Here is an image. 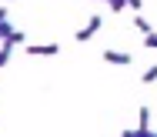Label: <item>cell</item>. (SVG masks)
Masks as SVG:
<instances>
[{
    "instance_id": "cell-1",
    "label": "cell",
    "mask_w": 157,
    "mask_h": 137,
    "mask_svg": "<svg viewBox=\"0 0 157 137\" xmlns=\"http://www.w3.org/2000/svg\"><path fill=\"white\" fill-rule=\"evenodd\" d=\"M100 27H104V17H100V13H94V17H90V20L80 27V30H77V40H80V44H84V40H90V37H94Z\"/></svg>"
},
{
    "instance_id": "cell-2",
    "label": "cell",
    "mask_w": 157,
    "mask_h": 137,
    "mask_svg": "<svg viewBox=\"0 0 157 137\" xmlns=\"http://www.w3.org/2000/svg\"><path fill=\"white\" fill-rule=\"evenodd\" d=\"M57 50H60L57 44H27V54L30 57H54Z\"/></svg>"
},
{
    "instance_id": "cell-3",
    "label": "cell",
    "mask_w": 157,
    "mask_h": 137,
    "mask_svg": "<svg viewBox=\"0 0 157 137\" xmlns=\"http://www.w3.org/2000/svg\"><path fill=\"white\" fill-rule=\"evenodd\" d=\"M104 60L114 64V67H127V64H134V57L124 54V50H104Z\"/></svg>"
},
{
    "instance_id": "cell-4",
    "label": "cell",
    "mask_w": 157,
    "mask_h": 137,
    "mask_svg": "<svg viewBox=\"0 0 157 137\" xmlns=\"http://www.w3.org/2000/svg\"><path fill=\"white\" fill-rule=\"evenodd\" d=\"M137 127L140 131H151V107H140L137 110Z\"/></svg>"
},
{
    "instance_id": "cell-5",
    "label": "cell",
    "mask_w": 157,
    "mask_h": 137,
    "mask_svg": "<svg viewBox=\"0 0 157 137\" xmlns=\"http://www.w3.org/2000/svg\"><path fill=\"white\" fill-rule=\"evenodd\" d=\"M7 17H10V10H7V7H0V40H3V37L10 34V30H13V27H10V20H7Z\"/></svg>"
},
{
    "instance_id": "cell-6",
    "label": "cell",
    "mask_w": 157,
    "mask_h": 137,
    "mask_svg": "<svg viewBox=\"0 0 157 137\" xmlns=\"http://www.w3.org/2000/svg\"><path fill=\"white\" fill-rule=\"evenodd\" d=\"M24 40H27L24 30H10V34L3 37V44H7V47H17V44H24Z\"/></svg>"
},
{
    "instance_id": "cell-7",
    "label": "cell",
    "mask_w": 157,
    "mask_h": 137,
    "mask_svg": "<svg viewBox=\"0 0 157 137\" xmlns=\"http://www.w3.org/2000/svg\"><path fill=\"white\" fill-rule=\"evenodd\" d=\"M134 27H137L140 34H151V24H147V20H144L140 13H134Z\"/></svg>"
},
{
    "instance_id": "cell-8",
    "label": "cell",
    "mask_w": 157,
    "mask_h": 137,
    "mask_svg": "<svg viewBox=\"0 0 157 137\" xmlns=\"http://www.w3.org/2000/svg\"><path fill=\"white\" fill-rule=\"evenodd\" d=\"M140 80H144V84H154V80H157V67H147V70H144V77H140Z\"/></svg>"
},
{
    "instance_id": "cell-9",
    "label": "cell",
    "mask_w": 157,
    "mask_h": 137,
    "mask_svg": "<svg viewBox=\"0 0 157 137\" xmlns=\"http://www.w3.org/2000/svg\"><path fill=\"white\" fill-rule=\"evenodd\" d=\"M10 50H13V47H7V44L0 47V67H7V60H10Z\"/></svg>"
},
{
    "instance_id": "cell-10",
    "label": "cell",
    "mask_w": 157,
    "mask_h": 137,
    "mask_svg": "<svg viewBox=\"0 0 157 137\" xmlns=\"http://www.w3.org/2000/svg\"><path fill=\"white\" fill-rule=\"evenodd\" d=\"M107 7H110L114 13H121V10H124V7H127V0H107Z\"/></svg>"
},
{
    "instance_id": "cell-11",
    "label": "cell",
    "mask_w": 157,
    "mask_h": 137,
    "mask_svg": "<svg viewBox=\"0 0 157 137\" xmlns=\"http://www.w3.org/2000/svg\"><path fill=\"white\" fill-rule=\"evenodd\" d=\"M144 47H151V50L157 47V34H154V30H151V34H144Z\"/></svg>"
},
{
    "instance_id": "cell-12",
    "label": "cell",
    "mask_w": 157,
    "mask_h": 137,
    "mask_svg": "<svg viewBox=\"0 0 157 137\" xmlns=\"http://www.w3.org/2000/svg\"><path fill=\"white\" fill-rule=\"evenodd\" d=\"M121 137H147V131H140V127H137V131H124Z\"/></svg>"
},
{
    "instance_id": "cell-13",
    "label": "cell",
    "mask_w": 157,
    "mask_h": 137,
    "mask_svg": "<svg viewBox=\"0 0 157 137\" xmlns=\"http://www.w3.org/2000/svg\"><path fill=\"white\" fill-rule=\"evenodd\" d=\"M127 7H130V10H140V7H144V0H127Z\"/></svg>"
}]
</instances>
